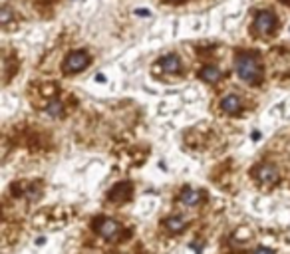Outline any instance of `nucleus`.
I'll list each match as a JSON object with an SVG mask.
<instances>
[{
	"mask_svg": "<svg viewBox=\"0 0 290 254\" xmlns=\"http://www.w3.org/2000/svg\"><path fill=\"white\" fill-rule=\"evenodd\" d=\"M235 68H237L239 78L244 80V82H248V84H254V82L260 80V64H258V60H256L252 54H248V52L239 54Z\"/></svg>",
	"mask_w": 290,
	"mask_h": 254,
	"instance_id": "f257e3e1",
	"label": "nucleus"
},
{
	"mask_svg": "<svg viewBox=\"0 0 290 254\" xmlns=\"http://www.w3.org/2000/svg\"><path fill=\"white\" fill-rule=\"evenodd\" d=\"M88 64H90V56L86 52H72L66 58V62H64V72L66 74H74V72L84 70Z\"/></svg>",
	"mask_w": 290,
	"mask_h": 254,
	"instance_id": "f03ea898",
	"label": "nucleus"
},
{
	"mask_svg": "<svg viewBox=\"0 0 290 254\" xmlns=\"http://www.w3.org/2000/svg\"><path fill=\"white\" fill-rule=\"evenodd\" d=\"M254 177L260 185H276L278 183V171L268 163L258 165L256 171H254Z\"/></svg>",
	"mask_w": 290,
	"mask_h": 254,
	"instance_id": "7ed1b4c3",
	"label": "nucleus"
},
{
	"mask_svg": "<svg viewBox=\"0 0 290 254\" xmlns=\"http://www.w3.org/2000/svg\"><path fill=\"white\" fill-rule=\"evenodd\" d=\"M276 26V18L272 12H258L256 18H254V30L258 34H268L272 32Z\"/></svg>",
	"mask_w": 290,
	"mask_h": 254,
	"instance_id": "20e7f679",
	"label": "nucleus"
},
{
	"mask_svg": "<svg viewBox=\"0 0 290 254\" xmlns=\"http://www.w3.org/2000/svg\"><path fill=\"white\" fill-rule=\"evenodd\" d=\"M96 230L103 238H113L119 234V222H115L113 218H99L96 224Z\"/></svg>",
	"mask_w": 290,
	"mask_h": 254,
	"instance_id": "39448f33",
	"label": "nucleus"
},
{
	"mask_svg": "<svg viewBox=\"0 0 290 254\" xmlns=\"http://www.w3.org/2000/svg\"><path fill=\"white\" fill-rule=\"evenodd\" d=\"M159 68L163 72H167V74H177L181 70V62H179V58L175 54H167V56H163L159 60Z\"/></svg>",
	"mask_w": 290,
	"mask_h": 254,
	"instance_id": "423d86ee",
	"label": "nucleus"
},
{
	"mask_svg": "<svg viewBox=\"0 0 290 254\" xmlns=\"http://www.w3.org/2000/svg\"><path fill=\"white\" fill-rule=\"evenodd\" d=\"M221 109L225 111V113H231V115H235V113H239L241 111V99L237 97V95H225L223 97V101H221Z\"/></svg>",
	"mask_w": 290,
	"mask_h": 254,
	"instance_id": "0eeeda50",
	"label": "nucleus"
},
{
	"mask_svg": "<svg viewBox=\"0 0 290 254\" xmlns=\"http://www.w3.org/2000/svg\"><path fill=\"white\" fill-rule=\"evenodd\" d=\"M179 201H181L185 207H195V205H199V203H201V193H199V191H195V189H185V191L181 193Z\"/></svg>",
	"mask_w": 290,
	"mask_h": 254,
	"instance_id": "6e6552de",
	"label": "nucleus"
},
{
	"mask_svg": "<svg viewBox=\"0 0 290 254\" xmlns=\"http://www.w3.org/2000/svg\"><path fill=\"white\" fill-rule=\"evenodd\" d=\"M199 76H201L203 82H211V84H213V82H217V80L221 78V70H219L217 66H205V68L201 70Z\"/></svg>",
	"mask_w": 290,
	"mask_h": 254,
	"instance_id": "1a4fd4ad",
	"label": "nucleus"
},
{
	"mask_svg": "<svg viewBox=\"0 0 290 254\" xmlns=\"http://www.w3.org/2000/svg\"><path fill=\"white\" fill-rule=\"evenodd\" d=\"M163 224H165V228H169L171 232H181V230L185 228L187 222H185L181 216H169V218H165Z\"/></svg>",
	"mask_w": 290,
	"mask_h": 254,
	"instance_id": "9d476101",
	"label": "nucleus"
},
{
	"mask_svg": "<svg viewBox=\"0 0 290 254\" xmlns=\"http://www.w3.org/2000/svg\"><path fill=\"white\" fill-rule=\"evenodd\" d=\"M119 195H121L123 199H125V197H129V185H127V183H119V185L111 191V199H113V201H117V199H119Z\"/></svg>",
	"mask_w": 290,
	"mask_h": 254,
	"instance_id": "9b49d317",
	"label": "nucleus"
},
{
	"mask_svg": "<svg viewBox=\"0 0 290 254\" xmlns=\"http://www.w3.org/2000/svg\"><path fill=\"white\" fill-rule=\"evenodd\" d=\"M62 111H64V107H62L60 101H52V103L46 107V113H48V115H54V117H58Z\"/></svg>",
	"mask_w": 290,
	"mask_h": 254,
	"instance_id": "f8f14e48",
	"label": "nucleus"
},
{
	"mask_svg": "<svg viewBox=\"0 0 290 254\" xmlns=\"http://www.w3.org/2000/svg\"><path fill=\"white\" fill-rule=\"evenodd\" d=\"M252 254H274V252H272L270 248H266V246H258V248L252 252Z\"/></svg>",
	"mask_w": 290,
	"mask_h": 254,
	"instance_id": "ddd939ff",
	"label": "nucleus"
},
{
	"mask_svg": "<svg viewBox=\"0 0 290 254\" xmlns=\"http://www.w3.org/2000/svg\"><path fill=\"white\" fill-rule=\"evenodd\" d=\"M8 18H10V12H8V6H4V10H2V24H6Z\"/></svg>",
	"mask_w": 290,
	"mask_h": 254,
	"instance_id": "4468645a",
	"label": "nucleus"
}]
</instances>
